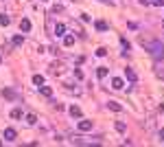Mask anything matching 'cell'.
Masks as SVG:
<instances>
[{"label":"cell","mask_w":164,"mask_h":147,"mask_svg":"<svg viewBox=\"0 0 164 147\" xmlns=\"http://www.w3.org/2000/svg\"><path fill=\"white\" fill-rule=\"evenodd\" d=\"M96 31H107V22L98 20V22H96Z\"/></svg>","instance_id":"cell-15"},{"label":"cell","mask_w":164,"mask_h":147,"mask_svg":"<svg viewBox=\"0 0 164 147\" xmlns=\"http://www.w3.org/2000/svg\"><path fill=\"white\" fill-rule=\"evenodd\" d=\"M55 35H57V38H63V35H66V24H57L55 26Z\"/></svg>","instance_id":"cell-6"},{"label":"cell","mask_w":164,"mask_h":147,"mask_svg":"<svg viewBox=\"0 0 164 147\" xmlns=\"http://www.w3.org/2000/svg\"><path fill=\"white\" fill-rule=\"evenodd\" d=\"M33 84H35V86H44V77H42V75H35V77H33Z\"/></svg>","instance_id":"cell-16"},{"label":"cell","mask_w":164,"mask_h":147,"mask_svg":"<svg viewBox=\"0 0 164 147\" xmlns=\"http://www.w3.org/2000/svg\"><path fill=\"white\" fill-rule=\"evenodd\" d=\"M11 42H13V46H20V44L24 42V38H22V35H15V38H13Z\"/></svg>","instance_id":"cell-18"},{"label":"cell","mask_w":164,"mask_h":147,"mask_svg":"<svg viewBox=\"0 0 164 147\" xmlns=\"http://www.w3.org/2000/svg\"><path fill=\"white\" fill-rule=\"evenodd\" d=\"M63 44H66V46H72V44H75V38H72V35H63Z\"/></svg>","instance_id":"cell-14"},{"label":"cell","mask_w":164,"mask_h":147,"mask_svg":"<svg viewBox=\"0 0 164 147\" xmlns=\"http://www.w3.org/2000/svg\"><path fill=\"white\" fill-rule=\"evenodd\" d=\"M123 86H125V84H123L121 77H114V79H112V88H114V90H123Z\"/></svg>","instance_id":"cell-4"},{"label":"cell","mask_w":164,"mask_h":147,"mask_svg":"<svg viewBox=\"0 0 164 147\" xmlns=\"http://www.w3.org/2000/svg\"><path fill=\"white\" fill-rule=\"evenodd\" d=\"M2 97H5V99H11V101H13V99H18V95L13 92L11 88H5V90H2Z\"/></svg>","instance_id":"cell-7"},{"label":"cell","mask_w":164,"mask_h":147,"mask_svg":"<svg viewBox=\"0 0 164 147\" xmlns=\"http://www.w3.org/2000/svg\"><path fill=\"white\" fill-rule=\"evenodd\" d=\"M116 130L121 132V134H125V130H127V125H125L123 121H116Z\"/></svg>","instance_id":"cell-17"},{"label":"cell","mask_w":164,"mask_h":147,"mask_svg":"<svg viewBox=\"0 0 164 147\" xmlns=\"http://www.w3.org/2000/svg\"><path fill=\"white\" fill-rule=\"evenodd\" d=\"M105 53H107V48H105V46H101V48H96V55H98V57H103Z\"/></svg>","instance_id":"cell-23"},{"label":"cell","mask_w":164,"mask_h":147,"mask_svg":"<svg viewBox=\"0 0 164 147\" xmlns=\"http://www.w3.org/2000/svg\"><path fill=\"white\" fill-rule=\"evenodd\" d=\"M121 46L127 51V48H129V42H127V40H121Z\"/></svg>","instance_id":"cell-25"},{"label":"cell","mask_w":164,"mask_h":147,"mask_svg":"<svg viewBox=\"0 0 164 147\" xmlns=\"http://www.w3.org/2000/svg\"><path fill=\"white\" fill-rule=\"evenodd\" d=\"M138 2H140V5H149V0H138Z\"/></svg>","instance_id":"cell-27"},{"label":"cell","mask_w":164,"mask_h":147,"mask_svg":"<svg viewBox=\"0 0 164 147\" xmlns=\"http://www.w3.org/2000/svg\"><path fill=\"white\" fill-rule=\"evenodd\" d=\"M158 139H160V141L164 143V130H160V132H158Z\"/></svg>","instance_id":"cell-26"},{"label":"cell","mask_w":164,"mask_h":147,"mask_svg":"<svg viewBox=\"0 0 164 147\" xmlns=\"http://www.w3.org/2000/svg\"><path fill=\"white\" fill-rule=\"evenodd\" d=\"M70 116L81 119V116H83V114H81V108H79V105H70Z\"/></svg>","instance_id":"cell-5"},{"label":"cell","mask_w":164,"mask_h":147,"mask_svg":"<svg viewBox=\"0 0 164 147\" xmlns=\"http://www.w3.org/2000/svg\"><path fill=\"white\" fill-rule=\"evenodd\" d=\"M79 130L81 132H90V130H92V121H81L79 123Z\"/></svg>","instance_id":"cell-9"},{"label":"cell","mask_w":164,"mask_h":147,"mask_svg":"<svg viewBox=\"0 0 164 147\" xmlns=\"http://www.w3.org/2000/svg\"><path fill=\"white\" fill-rule=\"evenodd\" d=\"M105 75H107V68H105V66H98V68H96V77H98V79H103Z\"/></svg>","instance_id":"cell-12"},{"label":"cell","mask_w":164,"mask_h":147,"mask_svg":"<svg viewBox=\"0 0 164 147\" xmlns=\"http://www.w3.org/2000/svg\"><path fill=\"white\" fill-rule=\"evenodd\" d=\"M20 31H24V33L31 31V20H26V18H24V20L20 22Z\"/></svg>","instance_id":"cell-10"},{"label":"cell","mask_w":164,"mask_h":147,"mask_svg":"<svg viewBox=\"0 0 164 147\" xmlns=\"http://www.w3.org/2000/svg\"><path fill=\"white\" fill-rule=\"evenodd\" d=\"M0 26H9V18L5 13H0Z\"/></svg>","instance_id":"cell-19"},{"label":"cell","mask_w":164,"mask_h":147,"mask_svg":"<svg viewBox=\"0 0 164 147\" xmlns=\"http://www.w3.org/2000/svg\"><path fill=\"white\" fill-rule=\"evenodd\" d=\"M101 2H112V0H101Z\"/></svg>","instance_id":"cell-28"},{"label":"cell","mask_w":164,"mask_h":147,"mask_svg":"<svg viewBox=\"0 0 164 147\" xmlns=\"http://www.w3.org/2000/svg\"><path fill=\"white\" fill-rule=\"evenodd\" d=\"M162 26H164V22H162Z\"/></svg>","instance_id":"cell-29"},{"label":"cell","mask_w":164,"mask_h":147,"mask_svg":"<svg viewBox=\"0 0 164 147\" xmlns=\"http://www.w3.org/2000/svg\"><path fill=\"white\" fill-rule=\"evenodd\" d=\"M35 121H37V119H35L33 114H29V116H26V123H29V125H35Z\"/></svg>","instance_id":"cell-21"},{"label":"cell","mask_w":164,"mask_h":147,"mask_svg":"<svg viewBox=\"0 0 164 147\" xmlns=\"http://www.w3.org/2000/svg\"><path fill=\"white\" fill-rule=\"evenodd\" d=\"M61 11H63V7H61V5H55L50 13H61Z\"/></svg>","instance_id":"cell-22"},{"label":"cell","mask_w":164,"mask_h":147,"mask_svg":"<svg viewBox=\"0 0 164 147\" xmlns=\"http://www.w3.org/2000/svg\"><path fill=\"white\" fill-rule=\"evenodd\" d=\"M107 108L112 110V112H121V110H123V105L118 103V101H109V103H107Z\"/></svg>","instance_id":"cell-8"},{"label":"cell","mask_w":164,"mask_h":147,"mask_svg":"<svg viewBox=\"0 0 164 147\" xmlns=\"http://www.w3.org/2000/svg\"><path fill=\"white\" fill-rule=\"evenodd\" d=\"M11 119H22V110L20 108H13L11 110Z\"/></svg>","instance_id":"cell-13"},{"label":"cell","mask_w":164,"mask_h":147,"mask_svg":"<svg viewBox=\"0 0 164 147\" xmlns=\"http://www.w3.org/2000/svg\"><path fill=\"white\" fill-rule=\"evenodd\" d=\"M40 90H42L44 97H53V88L50 86H40Z\"/></svg>","instance_id":"cell-11"},{"label":"cell","mask_w":164,"mask_h":147,"mask_svg":"<svg viewBox=\"0 0 164 147\" xmlns=\"http://www.w3.org/2000/svg\"><path fill=\"white\" fill-rule=\"evenodd\" d=\"M144 48H147L153 57H158V59H164V46H162V42L158 40H153V42H144Z\"/></svg>","instance_id":"cell-1"},{"label":"cell","mask_w":164,"mask_h":147,"mask_svg":"<svg viewBox=\"0 0 164 147\" xmlns=\"http://www.w3.org/2000/svg\"><path fill=\"white\" fill-rule=\"evenodd\" d=\"M125 75H127V79H129L131 84H136V81H138V75H136V70H133V68H127V70H125Z\"/></svg>","instance_id":"cell-3"},{"label":"cell","mask_w":164,"mask_h":147,"mask_svg":"<svg viewBox=\"0 0 164 147\" xmlns=\"http://www.w3.org/2000/svg\"><path fill=\"white\" fill-rule=\"evenodd\" d=\"M149 5H153V7H162L164 0H149Z\"/></svg>","instance_id":"cell-20"},{"label":"cell","mask_w":164,"mask_h":147,"mask_svg":"<svg viewBox=\"0 0 164 147\" xmlns=\"http://www.w3.org/2000/svg\"><path fill=\"white\" fill-rule=\"evenodd\" d=\"M2 136H5V141H9V143H13V141L18 139V132L13 130V127H7V130H5V134H2Z\"/></svg>","instance_id":"cell-2"},{"label":"cell","mask_w":164,"mask_h":147,"mask_svg":"<svg viewBox=\"0 0 164 147\" xmlns=\"http://www.w3.org/2000/svg\"><path fill=\"white\" fill-rule=\"evenodd\" d=\"M75 75H77V79H83V70L77 68V70H75Z\"/></svg>","instance_id":"cell-24"}]
</instances>
